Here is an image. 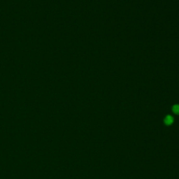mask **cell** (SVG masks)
I'll use <instances>...</instances> for the list:
<instances>
[{"label": "cell", "mask_w": 179, "mask_h": 179, "mask_svg": "<svg viewBox=\"0 0 179 179\" xmlns=\"http://www.w3.org/2000/svg\"><path fill=\"white\" fill-rule=\"evenodd\" d=\"M173 122H174V119L171 116H167L164 119V123L167 125H169L171 124H172Z\"/></svg>", "instance_id": "6da1fadb"}, {"label": "cell", "mask_w": 179, "mask_h": 179, "mask_svg": "<svg viewBox=\"0 0 179 179\" xmlns=\"http://www.w3.org/2000/svg\"><path fill=\"white\" fill-rule=\"evenodd\" d=\"M172 110L176 114H179V105H175L173 107Z\"/></svg>", "instance_id": "7a4b0ae2"}]
</instances>
